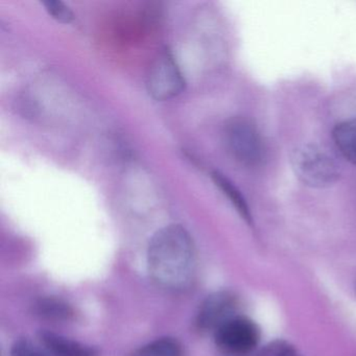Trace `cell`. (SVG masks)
<instances>
[{"instance_id":"obj_1","label":"cell","mask_w":356,"mask_h":356,"mask_svg":"<svg viewBox=\"0 0 356 356\" xmlns=\"http://www.w3.org/2000/svg\"><path fill=\"white\" fill-rule=\"evenodd\" d=\"M147 266L152 278L168 289L188 286L195 277V245L186 229L168 225L158 230L147 248Z\"/></svg>"},{"instance_id":"obj_2","label":"cell","mask_w":356,"mask_h":356,"mask_svg":"<svg viewBox=\"0 0 356 356\" xmlns=\"http://www.w3.org/2000/svg\"><path fill=\"white\" fill-rule=\"evenodd\" d=\"M296 177L306 186L327 188L339 178V166L332 156L316 145H302L291 154Z\"/></svg>"},{"instance_id":"obj_3","label":"cell","mask_w":356,"mask_h":356,"mask_svg":"<svg viewBox=\"0 0 356 356\" xmlns=\"http://www.w3.org/2000/svg\"><path fill=\"white\" fill-rule=\"evenodd\" d=\"M225 143L235 161L245 166H256L264 158V139L251 120L235 118L225 127Z\"/></svg>"},{"instance_id":"obj_4","label":"cell","mask_w":356,"mask_h":356,"mask_svg":"<svg viewBox=\"0 0 356 356\" xmlns=\"http://www.w3.org/2000/svg\"><path fill=\"white\" fill-rule=\"evenodd\" d=\"M213 334L222 356H256L261 337L258 325L239 314L224 323Z\"/></svg>"},{"instance_id":"obj_5","label":"cell","mask_w":356,"mask_h":356,"mask_svg":"<svg viewBox=\"0 0 356 356\" xmlns=\"http://www.w3.org/2000/svg\"><path fill=\"white\" fill-rule=\"evenodd\" d=\"M147 86L157 101H168L184 90V76L170 51H162L156 58L149 68Z\"/></svg>"},{"instance_id":"obj_6","label":"cell","mask_w":356,"mask_h":356,"mask_svg":"<svg viewBox=\"0 0 356 356\" xmlns=\"http://www.w3.org/2000/svg\"><path fill=\"white\" fill-rule=\"evenodd\" d=\"M238 300L230 291H218L207 298L200 307L197 326L205 332H216L227 321L237 316Z\"/></svg>"},{"instance_id":"obj_7","label":"cell","mask_w":356,"mask_h":356,"mask_svg":"<svg viewBox=\"0 0 356 356\" xmlns=\"http://www.w3.org/2000/svg\"><path fill=\"white\" fill-rule=\"evenodd\" d=\"M40 339L55 356H97V351L90 346L79 343L51 331H41Z\"/></svg>"},{"instance_id":"obj_8","label":"cell","mask_w":356,"mask_h":356,"mask_svg":"<svg viewBox=\"0 0 356 356\" xmlns=\"http://www.w3.org/2000/svg\"><path fill=\"white\" fill-rule=\"evenodd\" d=\"M332 138L341 155L356 165V118L337 124L333 129Z\"/></svg>"},{"instance_id":"obj_9","label":"cell","mask_w":356,"mask_h":356,"mask_svg":"<svg viewBox=\"0 0 356 356\" xmlns=\"http://www.w3.org/2000/svg\"><path fill=\"white\" fill-rule=\"evenodd\" d=\"M133 356H184V351L176 339L161 337L143 346Z\"/></svg>"},{"instance_id":"obj_10","label":"cell","mask_w":356,"mask_h":356,"mask_svg":"<svg viewBox=\"0 0 356 356\" xmlns=\"http://www.w3.org/2000/svg\"><path fill=\"white\" fill-rule=\"evenodd\" d=\"M212 179L216 186L220 187V191L228 197V199L232 202L233 205L236 208L237 211L245 218L247 222H251V216H250L249 208L245 204V199L241 195L236 187L233 185L229 179H227L224 175L218 172H212Z\"/></svg>"},{"instance_id":"obj_11","label":"cell","mask_w":356,"mask_h":356,"mask_svg":"<svg viewBox=\"0 0 356 356\" xmlns=\"http://www.w3.org/2000/svg\"><path fill=\"white\" fill-rule=\"evenodd\" d=\"M37 312L51 320H70L74 314L67 304L55 299L41 300L37 304Z\"/></svg>"},{"instance_id":"obj_12","label":"cell","mask_w":356,"mask_h":356,"mask_svg":"<svg viewBox=\"0 0 356 356\" xmlns=\"http://www.w3.org/2000/svg\"><path fill=\"white\" fill-rule=\"evenodd\" d=\"M42 5L54 19L62 24H70L74 20V16L72 10L60 0H47L43 1Z\"/></svg>"},{"instance_id":"obj_13","label":"cell","mask_w":356,"mask_h":356,"mask_svg":"<svg viewBox=\"0 0 356 356\" xmlns=\"http://www.w3.org/2000/svg\"><path fill=\"white\" fill-rule=\"evenodd\" d=\"M297 351L284 341H275L258 350L256 356H295Z\"/></svg>"},{"instance_id":"obj_14","label":"cell","mask_w":356,"mask_h":356,"mask_svg":"<svg viewBox=\"0 0 356 356\" xmlns=\"http://www.w3.org/2000/svg\"><path fill=\"white\" fill-rule=\"evenodd\" d=\"M11 356H45L40 349L29 339H22L15 341L11 349Z\"/></svg>"},{"instance_id":"obj_15","label":"cell","mask_w":356,"mask_h":356,"mask_svg":"<svg viewBox=\"0 0 356 356\" xmlns=\"http://www.w3.org/2000/svg\"><path fill=\"white\" fill-rule=\"evenodd\" d=\"M355 291H356V280H355Z\"/></svg>"},{"instance_id":"obj_16","label":"cell","mask_w":356,"mask_h":356,"mask_svg":"<svg viewBox=\"0 0 356 356\" xmlns=\"http://www.w3.org/2000/svg\"><path fill=\"white\" fill-rule=\"evenodd\" d=\"M295 356H298V354H297V355H295Z\"/></svg>"}]
</instances>
